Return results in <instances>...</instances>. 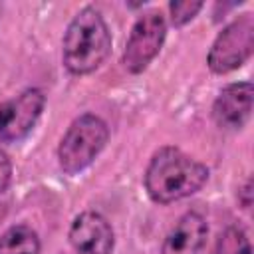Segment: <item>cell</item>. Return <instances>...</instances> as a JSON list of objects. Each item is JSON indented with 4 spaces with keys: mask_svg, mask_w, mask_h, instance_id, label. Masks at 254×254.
<instances>
[{
    "mask_svg": "<svg viewBox=\"0 0 254 254\" xmlns=\"http://www.w3.org/2000/svg\"><path fill=\"white\" fill-rule=\"evenodd\" d=\"M46 105V95L36 89H24L16 97L0 103V143L24 139L38 123Z\"/></svg>",
    "mask_w": 254,
    "mask_h": 254,
    "instance_id": "cell-6",
    "label": "cell"
},
{
    "mask_svg": "<svg viewBox=\"0 0 254 254\" xmlns=\"http://www.w3.org/2000/svg\"><path fill=\"white\" fill-rule=\"evenodd\" d=\"M208 181V169L177 147L159 149L145 171V189L151 200L169 204L198 192Z\"/></svg>",
    "mask_w": 254,
    "mask_h": 254,
    "instance_id": "cell-1",
    "label": "cell"
},
{
    "mask_svg": "<svg viewBox=\"0 0 254 254\" xmlns=\"http://www.w3.org/2000/svg\"><path fill=\"white\" fill-rule=\"evenodd\" d=\"M202 8V2L198 0H185V2H171L169 12H171V24L181 28L187 22H190Z\"/></svg>",
    "mask_w": 254,
    "mask_h": 254,
    "instance_id": "cell-12",
    "label": "cell"
},
{
    "mask_svg": "<svg viewBox=\"0 0 254 254\" xmlns=\"http://www.w3.org/2000/svg\"><path fill=\"white\" fill-rule=\"evenodd\" d=\"M254 50V18L242 14L232 20L214 40L208 52V67L214 73H228L240 67Z\"/></svg>",
    "mask_w": 254,
    "mask_h": 254,
    "instance_id": "cell-4",
    "label": "cell"
},
{
    "mask_svg": "<svg viewBox=\"0 0 254 254\" xmlns=\"http://www.w3.org/2000/svg\"><path fill=\"white\" fill-rule=\"evenodd\" d=\"M111 52V32L99 10L85 6L69 22L64 36V65L73 75L95 71Z\"/></svg>",
    "mask_w": 254,
    "mask_h": 254,
    "instance_id": "cell-2",
    "label": "cell"
},
{
    "mask_svg": "<svg viewBox=\"0 0 254 254\" xmlns=\"http://www.w3.org/2000/svg\"><path fill=\"white\" fill-rule=\"evenodd\" d=\"M109 139L105 121L93 113H83L71 121L58 147V163L65 175H77L87 169L103 151Z\"/></svg>",
    "mask_w": 254,
    "mask_h": 254,
    "instance_id": "cell-3",
    "label": "cell"
},
{
    "mask_svg": "<svg viewBox=\"0 0 254 254\" xmlns=\"http://www.w3.org/2000/svg\"><path fill=\"white\" fill-rule=\"evenodd\" d=\"M167 36V22L159 10L137 18L123 52V65L131 73H141L157 58Z\"/></svg>",
    "mask_w": 254,
    "mask_h": 254,
    "instance_id": "cell-5",
    "label": "cell"
},
{
    "mask_svg": "<svg viewBox=\"0 0 254 254\" xmlns=\"http://www.w3.org/2000/svg\"><path fill=\"white\" fill-rule=\"evenodd\" d=\"M0 254H40V238L30 226H10L0 236Z\"/></svg>",
    "mask_w": 254,
    "mask_h": 254,
    "instance_id": "cell-10",
    "label": "cell"
},
{
    "mask_svg": "<svg viewBox=\"0 0 254 254\" xmlns=\"http://www.w3.org/2000/svg\"><path fill=\"white\" fill-rule=\"evenodd\" d=\"M212 254H252L246 232L238 226H228L216 240Z\"/></svg>",
    "mask_w": 254,
    "mask_h": 254,
    "instance_id": "cell-11",
    "label": "cell"
},
{
    "mask_svg": "<svg viewBox=\"0 0 254 254\" xmlns=\"http://www.w3.org/2000/svg\"><path fill=\"white\" fill-rule=\"evenodd\" d=\"M206 232L208 226L200 212H185L165 236L161 254H200Z\"/></svg>",
    "mask_w": 254,
    "mask_h": 254,
    "instance_id": "cell-9",
    "label": "cell"
},
{
    "mask_svg": "<svg viewBox=\"0 0 254 254\" xmlns=\"http://www.w3.org/2000/svg\"><path fill=\"white\" fill-rule=\"evenodd\" d=\"M10 181H12V161L4 151H0V194L8 189Z\"/></svg>",
    "mask_w": 254,
    "mask_h": 254,
    "instance_id": "cell-13",
    "label": "cell"
},
{
    "mask_svg": "<svg viewBox=\"0 0 254 254\" xmlns=\"http://www.w3.org/2000/svg\"><path fill=\"white\" fill-rule=\"evenodd\" d=\"M252 113V83L226 85L212 103V117L224 129H240Z\"/></svg>",
    "mask_w": 254,
    "mask_h": 254,
    "instance_id": "cell-8",
    "label": "cell"
},
{
    "mask_svg": "<svg viewBox=\"0 0 254 254\" xmlns=\"http://www.w3.org/2000/svg\"><path fill=\"white\" fill-rule=\"evenodd\" d=\"M69 242L77 254H111L115 234L105 216L87 210L73 218L69 226Z\"/></svg>",
    "mask_w": 254,
    "mask_h": 254,
    "instance_id": "cell-7",
    "label": "cell"
},
{
    "mask_svg": "<svg viewBox=\"0 0 254 254\" xmlns=\"http://www.w3.org/2000/svg\"><path fill=\"white\" fill-rule=\"evenodd\" d=\"M240 194L244 196V198H240L242 206H244V208H248V206H250V202H252V181H250V179H248V181L244 183V187L240 189Z\"/></svg>",
    "mask_w": 254,
    "mask_h": 254,
    "instance_id": "cell-14",
    "label": "cell"
}]
</instances>
